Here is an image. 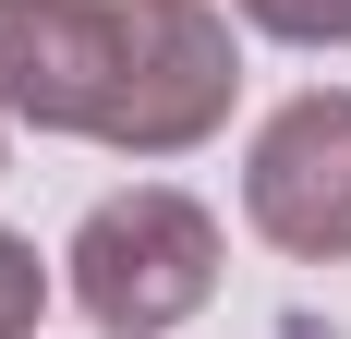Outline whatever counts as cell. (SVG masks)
Segmentation results:
<instances>
[{
    "label": "cell",
    "mask_w": 351,
    "mask_h": 339,
    "mask_svg": "<svg viewBox=\"0 0 351 339\" xmlns=\"http://www.w3.org/2000/svg\"><path fill=\"white\" fill-rule=\"evenodd\" d=\"M243 97L218 0H0V109L121 158H194Z\"/></svg>",
    "instance_id": "1"
},
{
    "label": "cell",
    "mask_w": 351,
    "mask_h": 339,
    "mask_svg": "<svg viewBox=\"0 0 351 339\" xmlns=\"http://www.w3.org/2000/svg\"><path fill=\"white\" fill-rule=\"evenodd\" d=\"M61 267H73V303L109 339H170L218 303V218L194 194H170V182H134L73 231Z\"/></svg>",
    "instance_id": "2"
},
{
    "label": "cell",
    "mask_w": 351,
    "mask_h": 339,
    "mask_svg": "<svg viewBox=\"0 0 351 339\" xmlns=\"http://www.w3.org/2000/svg\"><path fill=\"white\" fill-rule=\"evenodd\" d=\"M243 218L303 267H339L351 255V85L267 109V134L243 158Z\"/></svg>",
    "instance_id": "3"
},
{
    "label": "cell",
    "mask_w": 351,
    "mask_h": 339,
    "mask_svg": "<svg viewBox=\"0 0 351 339\" xmlns=\"http://www.w3.org/2000/svg\"><path fill=\"white\" fill-rule=\"evenodd\" d=\"M254 36H279V49H339L351 36V0H230Z\"/></svg>",
    "instance_id": "4"
},
{
    "label": "cell",
    "mask_w": 351,
    "mask_h": 339,
    "mask_svg": "<svg viewBox=\"0 0 351 339\" xmlns=\"http://www.w3.org/2000/svg\"><path fill=\"white\" fill-rule=\"evenodd\" d=\"M36 315H49V267L25 231H0V339H36Z\"/></svg>",
    "instance_id": "5"
},
{
    "label": "cell",
    "mask_w": 351,
    "mask_h": 339,
    "mask_svg": "<svg viewBox=\"0 0 351 339\" xmlns=\"http://www.w3.org/2000/svg\"><path fill=\"white\" fill-rule=\"evenodd\" d=\"M0 158H12V109H0Z\"/></svg>",
    "instance_id": "6"
}]
</instances>
